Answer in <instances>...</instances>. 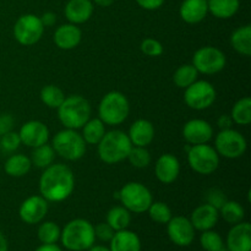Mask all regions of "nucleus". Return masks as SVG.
<instances>
[{
  "label": "nucleus",
  "mask_w": 251,
  "mask_h": 251,
  "mask_svg": "<svg viewBox=\"0 0 251 251\" xmlns=\"http://www.w3.org/2000/svg\"><path fill=\"white\" fill-rule=\"evenodd\" d=\"M34 251H63L56 244H42Z\"/></svg>",
  "instance_id": "47"
},
{
  "label": "nucleus",
  "mask_w": 251,
  "mask_h": 251,
  "mask_svg": "<svg viewBox=\"0 0 251 251\" xmlns=\"http://www.w3.org/2000/svg\"><path fill=\"white\" fill-rule=\"evenodd\" d=\"M21 145V139L19 136V132L9 131L0 136V149L4 153H12L16 151Z\"/></svg>",
  "instance_id": "39"
},
{
  "label": "nucleus",
  "mask_w": 251,
  "mask_h": 251,
  "mask_svg": "<svg viewBox=\"0 0 251 251\" xmlns=\"http://www.w3.org/2000/svg\"><path fill=\"white\" fill-rule=\"evenodd\" d=\"M115 230L108 225L107 222L105 223H100L95 227V235L96 239H100V242H110V239L114 235Z\"/></svg>",
  "instance_id": "42"
},
{
  "label": "nucleus",
  "mask_w": 251,
  "mask_h": 251,
  "mask_svg": "<svg viewBox=\"0 0 251 251\" xmlns=\"http://www.w3.org/2000/svg\"><path fill=\"white\" fill-rule=\"evenodd\" d=\"M54 158H55V151L50 145H42V146L34 147L33 152H32L31 163L34 164L38 168L46 169L50 164H53Z\"/></svg>",
  "instance_id": "33"
},
{
  "label": "nucleus",
  "mask_w": 251,
  "mask_h": 251,
  "mask_svg": "<svg viewBox=\"0 0 251 251\" xmlns=\"http://www.w3.org/2000/svg\"><path fill=\"white\" fill-rule=\"evenodd\" d=\"M140 49H141L142 53L147 56H159L162 53H163V46L159 41L154 38H146L142 41L141 46H140Z\"/></svg>",
  "instance_id": "40"
},
{
  "label": "nucleus",
  "mask_w": 251,
  "mask_h": 251,
  "mask_svg": "<svg viewBox=\"0 0 251 251\" xmlns=\"http://www.w3.org/2000/svg\"><path fill=\"white\" fill-rule=\"evenodd\" d=\"M58 117L65 129H81L91 118V104L82 96L65 97L58 108Z\"/></svg>",
  "instance_id": "4"
},
{
  "label": "nucleus",
  "mask_w": 251,
  "mask_h": 251,
  "mask_svg": "<svg viewBox=\"0 0 251 251\" xmlns=\"http://www.w3.org/2000/svg\"><path fill=\"white\" fill-rule=\"evenodd\" d=\"M220 218V211L208 203H203L196 207L193 211L190 217V222L195 230H210L217 225Z\"/></svg>",
  "instance_id": "19"
},
{
  "label": "nucleus",
  "mask_w": 251,
  "mask_h": 251,
  "mask_svg": "<svg viewBox=\"0 0 251 251\" xmlns=\"http://www.w3.org/2000/svg\"><path fill=\"white\" fill-rule=\"evenodd\" d=\"M130 141L132 146L147 147L154 139V127L150 120L139 119L129 129Z\"/></svg>",
  "instance_id": "22"
},
{
  "label": "nucleus",
  "mask_w": 251,
  "mask_h": 251,
  "mask_svg": "<svg viewBox=\"0 0 251 251\" xmlns=\"http://www.w3.org/2000/svg\"><path fill=\"white\" fill-rule=\"evenodd\" d=\"M147 212H149L150 218L153 222L159 223V225H167L171 221V218L173 217L172 210L164 202H152Z\"/></svg>",
  "instance_id": "36"
},
{
  "label": "nucleus",
  "mask_w": 251,
  "mask_h": 251,
  "mask_svg": "<svg viewBox=\"0 0 251 251\" xmlns=\"http://www.w3.org/2000/svg\"><path fill=\"white\" fill-rule=\"evenodd\" d=\"M118 199L129 212L144 213L153 202L151 191L144 184L131 181L127 183L117 193Z\"/></svg>",
  "instance_id": "7"
},
{
  "label": "nucleus",
  "mask_w": 251,
  "mask_h": 251,
  "mask_svg": "<svg viewBox=\"0 0 251 251\" xmlns=\"http://www.w3.org/2000/svg\"><path fill=\"white\" fill-rule=\"evenodd\" d=\"M95 4H97L98 6H102V7H108L114 2V0H93Z\"/></svg>",
  "instance_id": "49"
},
{
  "label": "nucleus",
  "mask_w": 251,
  "mask_h": 251,
  "mask_svg": "<svg viewBox=\"0 0 251 251\" xmlns=\"http://www.w3.org/2000/svg\"><path fill=\"white\" fill-rule=\"evenodd\" d=\"M220 213L223 220L229 225L234 226L237 223L243 222L245 217L244 207L237 201H226L225 205L220 208Z\"/></svg>",
  "instance_id": "31"
},
{
  "label": "nucleus",
  "mask_w": 251,
  "mask_h": 251,
  "mask_svg": "<svg viewBox=\"0 0 251 251\" xmlns=\"http://www.w3.org/2000/svg\"><path fill=\"white\" fill-rule=\"evenodd\" d=\"M216 96L217 95H216V90L212 83L205 80H196L185 88L184 100L191 109L203 110L210 108L215 103Z\"/></svg>",
  "instance_id": "12"
},
{
  "label": "nucleus",
  "mask_w": 251,
  "mask_h": 251,
  "mask_svg": "<svg viewBox=\"0 0 251 251\" xmlns=\"http://www.w3.org/2000/svg\"><path fill=\"white\" fill-rule=\"evenodd\" d=\"M226 55L216 47L206 46L198 49L193 56V65L205 75H213L222 71L226 66Z\"/></svg>",
  "instance_id": "11"
},
{
  "label": "nucleus",
  "mask_w": 251,
  "mask_h": 251,
  "mask_svg": "<svg viewBox=\"0 0 251 251\" xmlns=\"http://www.w3.org/2000/svg\"><path fill=\"white\" fill-rule=\"evenodd\" d=\"M131 222V215L124 206H115L107 213V223L115 230L127 229Z\"/></svg>",
  "instance_id": "29"
},
{
  "label": "nucleus",
  "mask_w": 251,
  "mask_h": 251,
  "mask_svg": "<svg viewBox=\"0 0 251 251\" xmlns=\"http://www.w3.org/2000/svg\"><path fill=\"white\" fill-rule=\"evenodd\" d=\"M109 244L110 251H141V240L132 230H118L110 239Z\"/></svg>",
  "instance_id": "24"
},
{
  "label": "nucleus",
  "mask_w": 251,
  "mask_h": 251,
  "mask_svg": "<svg viewBox=\"0 0 251 251\" xmlns=\"http://www.w3.org/2000/svg\"><path fill=\"white\" fill-rule=\"evenodd\" d=\"M232 124H233L232 118H230V115H227V114L221 115L217 120V125L220 126L221 130L232 129Z\"/></svg>",
  "instance_id": "46"
},
{
  "label": "nucleus",
  "mask_w": 251,
  "mask_h": 251,
  "mask_svg": "<svg viewBox=\"0 0 251 251\" xmlns=\"http://www.w3.org/2000/svg\"><path fill=\"white\" fill-rule=\"evenodd\" d=\"M201 247L206 251H225V243L222 237L217 232H213L212 229L202 232L200 238Z\"/></svg>",
  "instance_id": "37"
},
{
  "label": "nucleus",
  "mask_w": 251,
  "mask_h": 251,
  "mask_svg": "<svg viewBox=\"0 0 251 251\" xmlns=\"http://www.w3.org/2000/svg\"><path fill=\"white\" fill-rule=\"evenodd\" d=\"M51 147L66 161H77L86 153V142L76 130L64 129L54 136Z\"/></svg>",
  "instance_id": "6"
},
{
  "label": "nucleus",
  "mask_w": 251,
  "mask_h": 251,
  "mask_svg": "<svg viewBox=\"0 0 251 251\" xmlns=\"http://www.w3.org/2000/svg\"><path fill=\"white\" fill-rule=\"evenodd\" d=\"M48 213V201L43 196H29L20 206L19 215L22 222L37 225L42 222Z\"/></svg>",
  "instance_id": "14"
},
{
  "label": "nucleus",
  "mask_w": 251,
  "mask_h": 251,
  "mask_svg": "<svg viewBox=\"0 0 251 251\" xmlns=\"http://www.w3.org/2000/svg\"><path fill=\"white\" fill-rule=\"evenodd\" d=\"M199 71L196 70L193 64H184L179 66L173 75V82L176 87L186 88L198 80Z\"/></svg>",
  "instance_id": "30"
},
{
  "label": "nucleus",
  "mask_w": 251,
  "mask_h": 251,
  "mask_svg": "<svg viewBox=\"0 0 251 251\" xmlns=\"http://www.w3.org/2000/svg\"><path fill=\"white\" fill-rule=\"evenodd\" d=\"M64 14L70 24H85L92 16L93 4L91 0H69Z\"/></svg>",
  "instance_id": "21"
},
{
  "label": "nucleus",
  "mask_w": 251,
  "mask_h": 251,
  "mask_svg": "<svg viewBox=\"0 0 251 251\" xmlns=\"http://www.w3.org/2000/svg\"><path fill=\"white\" fill-rule=\"evenodd\" d=\"M82 32L77 25L65 24L59 26L54 32V43L63 50H71L80 44Z\"/></svg>",
  "instance_id": "20"
},
{
  "label": "nucleus",
  "mask_w": 251,
  "mask_h": 251,
  "mask_svg": "<svg viewBox=\"0 0 251 251\" xmlns=\"http://www.w3.org/2000/svg\"><path fill=\"white\" fill-rule=\"evenodd\" d=\"M188 163L196 173L208 176L220 166V156L217 151L207 144L191 145L188 150Z\"/></svg>",
  "instance_id": "8"
},
{
  "label": "nucleus",
  "mask_w": 251,
  "mask_h": 251,
  "mask_svg": "<svg viewBox=\"0 0 251 251\" xmlns=\"http://www.w3.org/2000/svg\"><path fill=\"white\" fill-rule=\"evenodd\" d=\"M98 156L107 164H115L127 158L132 144L127 134L122 130H112L105 132L98 142Z\"/></svg>",
  "instance_id": "3"
},
{
  "label": "nucleus",
  "mask_w": 251,
  "mask_h": 251,
  "mask_svg": "<svg viewBox=\"0 0 251 251\" xmlns=\"http://www.w3.org/2000/svg\"><path fill=\"white\" fill-rule=\"evenodd\" d=\"M104 123L100 118L95 119H88L86 124L82 126V135L86 144L88 145H98V142L102 140L105 134Z\"/></svg>",
  "instance_id": "28"
},
{
  "label": "nucleus",
  "mask_w": 251,
  "mask_h": 251,
  "mask_svg": "<svg viewBox=\"0 0 251 251\" xmlns=\"http://www.w3.org/2000/svg\"><path fill=\"white\" fill-rule=\"evenodd\" d=\"M136 2L145 10H157L163 5L164 0H136Z\"/></svg>",
  "instance_id": "44"
},
{
  "label": "nucleus",
  "mask_w": 251,
  "mask_h": 251,
  "mask_svg": "<svg viewBox=\"0 0 251 251\" xmlns=\"http://www.w3.org/2000/svg\"><path fill=\"white\" fill-rule=\"evenodd\" d=\"M14 126V118L10 114L0 115V136H2L6 132L11 131Z\"/></svg>",
  "instance_id": "43"
},
{
  "label": "nucleus",
  "mask_w": 251,
  "mask_h": 251,
  "mask_svg": "<svg viewBox=\"0 0 251 251\" xmlns=\"http://www.w3.org/2000/svg\"><path fill=\"white\" fill-rule=\"evenodd\" d=\"M215 146L218 156L235 159L245 153L248 142L239 131L234 129H226L218 132L215 140Z\"/></svg>",
  "instance_id": "9"
},
{
  "label": "nucleus",
  "mask_w": 251,
  "mask_h": 251,
  "mask_svg": "<svg viewBox=\"0 0 251 251\" xmlns=\"http://www.w3.org/2000/svg\"><path fill=\"white\" fill-rule=\"evenodd\" d=\"M206 201H207L206 203H208V205L213 206V207H216L217 210H220V208L225 205L226 201H227V198H226L225 193H223L222 190H220V189H212V190H210L207 193Z\"/></svg>",
  "instance_id": "41"
},
{
  "label": "nucleus",
  "mask_w": 251,
  "mask_h": 251,
  "mask_svg": "<svg viewBox=\"0 0 251 251\" xmlns=\"http://www.w3.org/2000/svg\"><path fill=\"white\" fill-rule=\"evenodd\" d=\"M75 189V176L65 164H50L39 179V191L48 202L66 200Z\"/></svg>",
  "instance_id": "1"
},
{
  "label": "nucleus",
  "mask_w": 251,
  "mask_h": 251,
  "mask_svg": "<svg viewBox=\"0 0 251 251\" xmlns=\"http://www.w3.org/2000/svg\"><path fill=\"white\" fill-rule=\"evenodd\" d=\"M230 44L233 49L240 55L250 56L251 55V26L245 25V26L239 27L235 29L230 36Z\"/></svg>",
  "instance_id": "25"
},
{
  "label": "nucleus",
  "mask_w": 251,
  "mask_h": 251,
  "mask_svg": "<svg viewBox=\"0 0 251 251\" xmlns=\"http://www.w3.org/2000/svg\"><path fill=\"white\" fill-rule=\"evenodd\" d=\"M60 240L63 247L70 251L88 250L95 244V227L87 220L76 218L63 228Z\"/></svg>",
  "instance_id": "2"
},
{
  "label": "nucleus",
  "mask_w": 251,
  "mask_h": 251,
  "mask_svg": "<svg viewBox=\"0 0 251 251\" xmlns=\"http://www.w3.org/2000/svg\"><path fill=\"white\" fill-rule=\"evenodd\" d=\"M154 173L157 179L163 184H172L176 180L180 173V163L176 156L164 153L157 159L154 166Z\"/></svg>",
  "instance_id": "18"
},
{
  "label": "nucleus",
  "mask_w": 251,
  "mask_h": 251,
  "mask_svg": "<svg viewBox=\"0 0 251 251\" xmlns=\"http://www.w3.org/2000/svg\"><path fill=\"white\" fill-rule=\"evenodd\" d=\"M213 136V127L206 120L191 119L183 126V137L190 145L207 144Z\"/></svg>",
  "instance_id": "16"
},
{
  "label": "nucleus",
  "mask_w": 251,
  "mask_h": 251,
  "mask_svg": "<svg viewBox=\"0 0 251 251\" xmlns=\"http://www.w3.org/2000/svg\"><path fill=\"white\" fill-rule=\"evenodd\" d=\"M230 118L238 125H249L251 123V98L244 97L238 100L233 105Z\"/></svg>",
  "instance_id": "32"
},
{
  "label": "nucleus",
  "mask_w": 251,
  "mask_h": 251,
  "mask_svg": "<svg viewBox=\"0 0 251 251\" xmlns=\"http://www.w3.org/2000/svg\"><path fill=\"white\" fill-rule=\"evenodd\" d=\"M9 250V244L5 238V235L0 232V251H7Z\"/></svg>",
  "instance_id": "48"
},
{
  "label": "nucleus",
  "mask_w": 251,
  "mask_h": 251,
  "mask_svg": "<svg viewBox=\"0 0 251 251\" xmlns=\"http://www.w3.org/2000/svg\"><path fill=\"white\" fill-rule=\"evenodd\" d=\"M127 159L135 168H146L151 163V154L147 151L146 147L132 146L127 154Z\"/></svg>",
  "instance_id": "38"
},
{
  "label": "nucleus",
  "mask_w": 251,
  "mask_h": 251,
  "mask_svg": "<svg viewBox=\"0 0 251 251\" xmlns=\"http://www.w3.org/2000/svg\"><path fill=\"white\" fill-rule=\"evenodd\" d=\"M208 11L217 19L227 20L234 16L240 6L239 0H207Z\"/></svg>",
  "instance_id": "26"
},
{
  "label": "nucleus",
  "mask_w": 251,
  "mask_h": 251,
  "mask_svg": "<svg viewBox=\"0 0 251 251\" xmlns=\"http://www.w3.org/2000/svg\"><path fill=\"white\" fill-rule=\"evenodd\" d=\"M41 21H42V24H43L44 28H46V27L54 26L56 22V15L54 14V12H50V11L46 12V14L42 15Z\"/></svg>",
  "instance_id": "45"
},
{
  "label": "nucleus",
  "mask_w": 251,
  "mask_h": 251,
  "mask_svg": "<svg viewBox=\"0 0 251 251\" xmlns=\"http://www.w3.org/2000/svg\"><path fill=\"white\" fill-rule=\"evenodd\" d=\"M19 136L21 139V144L34 149L48 142L49 129L44 123L39 120H31L22 125L19 131Z\"/></svg>",
  "instance_id": "15"
},
{
  "label": "nucleus",
  "mask_w": 251,
  "mask_h": 251,
  "mask_svg": "<svg viewBox=\"0 0 251 251\" xmlns=\"http://www.w3.org/2000/svg\"><path fill=\"white\" fill-rule=\"evenodd\" d=\"M31 167L32 163L28 157H26L25 154H12L5 162L4 169L7 176L20 178V176H26L29 169H31Z\"/></svg>",
  "instance_id": "27"
},
{
  "label": "nucleus",
  "mask_w": 251,
  "mask_h": 251,
  "mask_svg": "<svg viewBox=\"0 0 251 251\" xmlns=\"http://www.w3.org/2000/svg\"><path fill=\"white\" fill-rule=\"evenodd\" d=\"M88 251H110L109 248L107 247H103V245H95L93 244L92 247L88 249Z\"/></svg>",
  "instance_id": "50"
},
{
  "label": "nucleus",
  "mask_w": 251,
  "mask_h": 251,
  "mask_svg": "<svg viewBox=\"0 0 251 251\" xmlns=\"http://www.w3.org/2000/svg\"><path fill=\"white\" fill-rule=\"evenodd\" d=\"M130 112V104L126 96L118 91L108 92L98 105L100 119L105 125H120L126 120Z\"/></svg>",
  "instance_id": "5"
},
{
  "label": "nucleus",
  "mask_w": 251,
  "mask_h": 251,
  "mask_svg": "<svg viewBox=\"0 0 251 251\" xmlns=\"http://www.w3.org/2000/svg\"><path fill=\"white\" fill-rule=\"evenodd\" d=\"M61 230L56 223L50 222H43L38 228V239L42 244H56L58 240H60Z\"/></svg>",
  "instance_id": "35"
},
{
  "label": "nucleus",
  "mask_w": 251,
  "mask_h": 251,
  "mask_svg": "<svg viewBox=\"0 0 251 251\" xmlns=\"http://www.w3.org/2000/svg\"><path fill=\"white\" fill-rule=\"evenodd\" d=\"M228 251H251V225L240 222L233 226L227 235Z\"/></svg>",
  "instance_id": "17"
},
{
  "label": "nucleus",
  "mask_w": 251,
  "mask_h": 251,
  "mask_svg": "<svg viewBox=\"0 0 251 251\" xmlns=\"http://www.w3.org/2000/svg\"><path fill=\"white\" fill-rule=\"evenodd\" d=\"M41 100L47 107L53 108V109H58L59 105L64 102L65 100V95H64L63 90L59 88L58 86L48 85L44 86L41 91Z\"/></svg>",
  "instance_id": "34"
},
{
  "label": "nucleus",
  "mask_w": 251,
  "mask_h": 251,
  "mask_svg": "<svg viewBox=\"0 0 251 251\" xmlns=\"http://www.w3.org/2000/svg\"><path fill=\"white\" fill-rule=\"evenodd\" d=\"M167 233L171 242L178 247H189L195 239V228L190 220L183 216L171 218L167 223Z\"/></svg>",
  "instance_id": "13"
},
{
  "label": "nucleus",
  "mask_w": 251,
  "mask_h": 251,
  "mask_svg": "<svg viewBox=\"0 0 251 251\" xmlns=\"http://www.w3.org/2000/svg\"><path fill=\"white\" fill-rule=\"evenodd\" d=\"M207 12V0H184L179 9L181 20L190 25L202 21Z\"/></svg>",
  "instance_id": "23"
},
{
  "label": "nucleus",
  "mask_w": 251,
  "mask_h": 251,
  "mask_svg": "<svg viewBox=\"0 0 251 251\" xmlns=\"http://www.w3.org/2000/svg\"><path fill=\"white\" fill-rule=\"evenodd\" d=\"M44 26L41 17L33 14H26L19 17L14 26V37L22 46H33L42 38Z\"/></svg>",
  "instance_id": "10"
}]
</instances>
